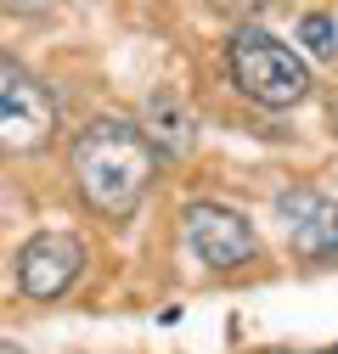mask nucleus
Wrapping results in <instances>:
<instances>
[{"label":"nucleus","instance_id":"f257e3e1","mask_svg":"<svg viewBox=\"0 0 338 354\" xmlns=\"http://www.w3.org/2000/svg\"><path fill=\"white\" fill-rule=\"evenodd\" d=\"M73 163V186L102 219H130L136 203L147 197L152 174H158V152L141 141V129L130 118H91L68 147Z\"/></svg>","mask_w":338,"mask_h":354},{"label":"nucleus","instance_id":"f03ea898","mask_svg":"<svg viewBox=\"0 0 338 354\" xmlns=\"http://www.w3.org/2000/svg\"><path fill=\"white\" fill-rule=\"evenodd\" d=\"M226 73H231V84L248 102H260L271 113L299 107L310 96V84H316L305 57L293 46H282V39L271 28H260V23H237V34L226 39Z\"/></svg>","mask_w":338,"mask_h":354},{"label":"nucleus","instance_id":"7ed1b4c3","mask_svg":"<svg viewBox=\"0 0 338 354\" xmlns=\"http://www.w3.org/2000/svg\"><path fill=\"white\" fill-rule=\"evenodd\" d=\"M57 141V102L17 57L0 51V158H34Z\"/></svg>","mask_w":338,"mask_h":354},{"label":"nucleus","instance_id":"20e7f679","mask_svg":"<svg viewBox=\"0 0 338 354\" xmlns=\"http://www.w3.org/2000/svg\"><path fill=\"white\" fill-rule=\"evenodd\" d=\"M181 248L203 270H242V264L260 259L254 225L226 203H186L181 208Z\"/></svg>","mask_w":338,"mask_h":354},{"label":"nucleus","instance_id":"39448f33","mask_svg":"<svg viewBox=\"0 0 338 354\" xmlns=\"http://www.w3.org/2000/svg\"><path fill=\"white\" fill-rule=\"evenodd\" d=\"M79 276H84V242H79L73 231H39V236H28L23 253H17V287H23V298H34V304L62 298Z\"/></svg>","mask_w":338,"mask_h":354},{"label":"nucleus","instance_id":"423d86ee","mask_svg":"<svg viewBox=\"0 0 338 354\" xmlns=\"http://www.w3.org/2000/svg\"><path fill=\"white\" fill-rule=\"evenodd\" d=\"M276 214L287 219V242L299 259H338V197L287 186L276 197Z\"/></svg>","mask_w":338,"mask_h":354},{"label":"nucleus","instance_id":"0eeeda50","mask_svg":"<svg viewBox=\"0 0 338 354\" xmlns=\"http://www.w3.org/2000/svg\"><path fill=\"white\" fill-rule=\"evenodd\" d=\"M141 141L158 152V158H192L197 152V118L181 96H169V91H152L147 107H141Z\"/></svg>","mask_w":338,"mask_h":354},{"label":"nucleus","instance_id":"6e6552de","mask_svg":"<svg viewBox=\"0 0 338 354\" xmlns=\"http://www.w3.org/2000/svg\"><path fill=\"white\" fill-rule=\"evenodd\" d=\"M299 39H305L310 57H332V51H338V28H332L327 12H305V17H299Z\"/></svg>","mask_w":338,"mask_h":354},{"label":"nucleus","instance_id":"1a4fd4ad","mask_svg":"<svg viewBox=\"0 0 338 354\" xmlns=\"http://www.w3.org/2000/svg\"><path fill=\"white\" fill-rule=\"evenodd\" d=\"M265 6H276V0H208V12H220V17H237V23L260 17Z\"/></svg>","mask_w":338,"mask_h":354},{"label":"nucleus","instance_id":"9d476101","mask_svg":"<svg viewBox=\"0 0 338 354\" xmlns=\"http://www.w3.org/2000/svg\"><path fill=\"white\" fill-rule=\"evenodd\" d=\"M332 129H338V84H332Z\"/></svg>","mask_w":338,"mask_h":354}]
</instances>
